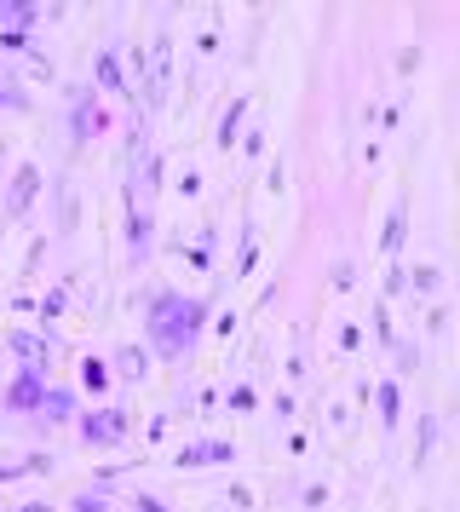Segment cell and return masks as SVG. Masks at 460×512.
Returning a JSON list of instances; mask_svg holds the SVG:
<instances>
[{
  "instance_id": "5",
  "label": "cell",
  "mask_w": 460,
  "mask_h": 512,
  "mask_svg": "<svg viewBox=\"0 0 460 512\" xmlns=\"http://www.w3.org/2000/svg\"><path fill=\"white\" fill-rule=\"evenodd\" d=\"M41 24V6H29V0H0V41L12 52L29 47V35Z\"/></svg>"
},
{
  "instance_id": "3",
  "label": "cell",
  "mask_w": 460,
  "mask_h": 512,
  "mask_svg": "<svg viewBox=\"0 0 460 512\" xmlns=\"http://www.w3.org/2000/svg\"><path fill=\"white\" fill-rule=\"evenodd\" d=\"M167 81H173V35L167 29H156V41H150V58H144V104L156 110L161 98H167Z\"/></svg>"
},
{
  "instance_id": "1",
  "label": "cell",
  "mask_w": 460,
  "mask_h": 512,
  "mask_svg": "<svg viewBox=\"0 0 460 512\" xmlns=\"http://www.w3.org/2000/svg\"><path fill=\"white\" fill-rule=\"evenodd\" d=\"M202 328H207V300L179 294V288H156V294H150L144 334H150V351H156V357H167V363H190L196 346H202Z\"/></svg>"
},
{
  "instance_id": "10",
  "label": "cell",
  "mask_w": 460,
  "mask_h": 512,
  "mask_svg": "<svg viewBox=\"0 0 460 512\" xmlns=\"http://www.w3.org/2000/svg\"><path fill=\"white\" fill-rule=\"evenodd\" d=\"M6 346L18 351V363H23L29 374H46V369H52V340H41V334L18 328V334H6Z\"/></svg>"
},
{
  "instance_id": "16",
  "label": "cell",
  "mask_w": 460,
  "mask_h": 512,
  "mask_svg": "<svg viewBox=\"0 0 460 512\" xmlns=\"http://www.w3.org/2000/svg\"><path fill=\"white\" fill-rule=\"evenodd\" d=\"M81 386H87V392H104V386H110V363L87 357V363H81Z\"/></svg>"
},
{
  "instance_id": "19",
  "label": "cell",
  "mask_w": 460,
  "mask_h": 512,
  "mask_svg": "<svg viewBox=\"0 0 460 512\" xmlns=\"http://www.w3.org/2000/svg\"><path fill=\"white\" fill-rule=\"evenodd\" d=\"M432 438H437V420L426 415V420H420V449H414V466H420L426 455H432Z\"/></svg>"
},
{
  "instance_id": "7",
  "label": "cell",
  "mask_w": 460,
  "mask_h": 512,
  "mask_svg": "<svg viewBox=\"0 0 460 512\" xmlns=\"http://www.w3.org/2000/svg\"><path fill=\"white\" fill-rule=\"evenodd\" d=\"M127 248H133V265H150V248H156V213L144 202H127Z\"/></svg>"
},
{
  "instance_id": "13",
  "label": "cell",
  "mask_w": 460,
  "mask_h": 512,
  "mask_svg": "<svg viewBox=\"0 0 460 512\" xmlns=\"http://www.w3.org/2000/svg\"><path fill=\"white\" fill-rule=\"evenodd\" d=\"M374 409H380V426L397 432V420H403V386H397V380H380V386H374Z\"/></svg>"
},
{
  "instance_id": "25",
  "label": "cell",
  "mask_w": 460,
  "mask_h": 512,
  "mask_svg": "<svg viewBox=\"0 0 460 512\" xmlns=\"http://www.w3.org/2000/svg\"><path fill=\"white\" fill-rule=\"evenodd\" d=\"M133 512H167V507H161L156 495H133Z\"/></svg>"
},
{
  "instance_id": "2",
  "label": "cell",
  "mask_w": 460,
  "mask_h": 512,
  "mask_svg": "<svg viewBox=\"0 0 460 512\" xmlns=\"http://www.w3.org/2000/svg\"><path fill=\"white\" fill-rule=\"evenodd\" d=\"M75 432H81L92 449H115V443L133 432V415H127V409H87V415H75Z\"/></svg>"
},
{
  "instance_id": "11",
  "label": "cell",
  "mask_w": 460,
  "mask_h": 512,
  "mask_svg": "<svg viewBox=\"0 0 460 512\" xmlns=\"http://www.w3.org/2000/svg\"><path fill=\"white\" fill-rule=\"evenodd\" d=\"M144 374H150V351H144V346H121V351H115L110 380H127V386H138Z\"/></svg>"
},
{
  "instance_id": "18",
  "label": "cell",
  "mask_w": 460,
  "mask_h": 512,
  "mask_svg": "<svg viewBox=\"0 0 460 512\" xmlns=\"http://www.w3.org/2000/svg\"><path fill=\"white\" fill-rule=\"evenodd\" d=\"M242 110H248V104L236 98V104H230V110H225V121H219V144H225V150H230V144H236V133H242V127H236V121H242Z\"/></svg>"
},
{
  "instance_id": "4",
  "label": "cell",
  "mask_w": 460,
  "mask_h": 512,
  "mask_svg": "<svg viewBox=\"0 0 460 512\" xmlns=\"http://www.w3.org/2000/svg\"><path fill=\"white\" fill-rule=\"evenodd\" d=\"M110 133V110L98 93H75V110H69V139L75 144H92Z\"/></svg>"
},
{
  "instance_id": "26",
  "label": "cell",
  "mask_w": 460,
  "mask_h": 512,
  "mask_svg": "<svg viewBox=\"0 0 460 512\" xmlns=\"http://www.w3.org/2000/svg\"><path fill=\"white\" fill-rule=\"evenodd\" d=\"M18 512H58V507H46V501H29V507H18Z\"/></svg>"
},
{
  "instance_id": "8",
  "label": "cell",
  "mask_w": 460,
  "mask_h": 512,
  "mask_svg": "<svg viewBox=\"0 0 460 512\" xmlns=\"http://www.w3.org/2000/svg\"><path fill=\"white\" fill-rule=\"evenodd\" d=\"M35 196H41V167H18L12 173V185H6V219H23V213L35 208Z\"/></svg>"
},
{
  "instance_id": "15",
  "label": "cell",
  "mask_w": 460,
  "mask_h": 512,
  "mask_svg": "<svg viewBox=\"0 0 460 512\" xmlns=\"http://www.w3.org/2000/svg\"><path fill=\"white\" fill-rule=\"evenodd\" d=\"M403 231H409V213H403V208H391L386 236H380V248H386V254H397V248H403Z\"/></svg>"
},
{
  "instance_id": "24",
  "label": "cell",
  "mask_w": 460,
  "mask_h": 512,
  "mask_svg": "<svg viewBox=\"0 0 460 512\" xmlns=\"http://www.w3.org/2000/svg\"><path fill=\"white\" fill-rule=\"evenodd\" d=\"M437 282H443V277H437V271H414V288H420V294H432Z\"/></svg>"
},
{
  "instance_id": "12",
  "label": "cell",
  "mask_w": 460,
  "mask_h": 512,
  "mask_svg": "<svg viewBox=\"0 0 460 512\" xmlns=\"http://www.w3.org/2000/svg\"><path fill=\"white\" fill-rule=\"evenodd\" d=\"M92 75H98V87H104V93H133V87H127V75H121V52H115V47H104L98 58H92Z\"/></svg>"
},
{
  "instance_id": "22",
  "label": "cell",
  "mask_w": 460,
  "mask_h": 512,
  "mask_svg": "<svg viewBox=\"0 0 460 512\" xmlns=\"http://www.w3.org/2000/svg\"><path fill=\"white\" fill-rule=\"evenodd\" d=\"M230 409H236V415H248V409H253V392H248V386H236V392H230Z\"/></svg>"
},
{
  "instance_id": "23",
  "label": "cell",
  "mask_w": 460,
  "mask_h": 512,
  "mask_svg": "<svg viewBox=\"0 0 460 512\" xmlns=\"http://www.w3.org/2000/svg\"><path fill=\"white\" fill-rule=\"evenodd\" d=\"M41 311H46V317H58V311H64V288H52V294L41 300Z\"/></svg>"
},
{
  "instance_id": "21",
  "label": "cell",
  "mask_w": 460,
  "mask_h": 512,
  "mask_svg": "<svg viewBox=\"0 0 460 512\" xmlns=\"http://www.w3.org/2000/svg\"><path fill=\"white\" fill-rule=\"evenodd\" d=\"M414 363H420V351H414V346H409V340H403V346H397V374H409V369H414Z\"/></svg>"
},
{
  "instance_id": "9",
  "label": "cell",
  "mask_w": 460,
  "mask_h": 512,
  "mask_svg": "<svg viewBox=\"0 0 460 512\" xmlns=\"http://www.w3.org/2000/svg\"><path fill=\"white\" fill-rule=\"evenodd\" d=\"M236 461V443H225V438H202V443H184L179 455H173V466H230Z\"/></svg>"
},
{
  "instance_id": "17",
  "label": "cell",
  "mask_w": 460,
  "mask_h": 512,
  "mask_svg": "<svg viewBox=\"0 0 460 512\" xmlns=\"http://www.w3.org/2000/svg\"><path fill=\"white\" fill-rule=\"evenodd\" d=\"M69 512H110V495H104V489H81V495L69 501Z\"/></svg>"
},
{
  "instance_id": "20",
  "label": "cell",
  "mask_w": 460,
  "mask_h": 512,
  "mask_svg": "<svg viewBox=\"0 0 460 512\" xmlns=\"http://www.w3.org/2000/svg\"><path fill=\"white\" fill-rule=\"evenodd\" d=\"M0 110H23V93L12 87V75H0Z\"/></svg>"
},
{
  "instance_id": "6",
  "label": "cell",
  "mask_w": 460,
  "mask_h": 512,
  "mask_svg": "<svg viewBox=\"0 0 460 512\" xmlns=\"http://www.w3.org/2000/svg\"><path fill=\"white\" fill-rule=\"evenodd\" d=\"M0 403L12 409V415H41V403H46V374H29L23 369L6 392H0Z\"/></svg>"
},
{
  "instance_id": "14",
  "label": "cell",
  "mask_w": 460,
  "mask_h": 512,
  "mask_svg": "<svg viewBox=\"0 0 460 512\" xmlns=\"http://www.w3.org/2000/svg\"><path fill=\"white\" fill-rule=\"evenodd\" d=\"M41 415H46V420H75V415H81V403H75V392H58V386H46Z\"/></svg>"
}]
</instances>
